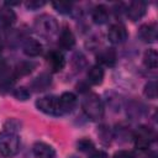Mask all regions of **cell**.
Segmentation results:
<instances>
[{
	"label": "cell",
	"instance_id": "obj_1",
	"mask_svg": "<svg viewBox=\"0 0 158 158\" xmlns=\"http://www.w3.org/2000/svg\"><path fill=\"white\" fill-rule=\"evenodd\" d=\"M81 107H83V111L85 112V115L93 121H98V120L102 118V116H104V105L96 94L86 95L83 99Z\"/></svg>",
	"mask_w": 158,
	"mask_h": 158
},
{
	"label": "cell",
	"instance_id": "obj_2",
	"mask_svg": "<svg viewBox=\"0 0 158 158\" xmlns=\"http://www.w3.org/2000/svg\"><path fill=\"white\" fill-rule=\"evenodd\" d=\"M20 149V139L17 135L10 132L0 133V153L5 157L15 156Z\"/></svg>",
	"mask_w": 158,
	"mask_h": 158
},
{
	"label": "cell",
	"instance_id": "obj_3",
	"mask_svg": "<svg viewBox=\"0 0 158 158\" xmlns=\"http://www.w3.org/2000/svg\"><path fill=\"white\" fill-rule=\"evenodd\" d=\"M35 30L37 33L44 36V37H51L57 33L58 31V23L54 17L49 15H41L35 20Z\"/></svg>",
	"mask_w": 158,
	"mask_h": 158
},
{
	"label": "cell",
	"instance_id": "obj_4",
	"mask_svg": "<svg viewBox=\"0 0 158 158\" xmlns=\"http://www.w3.org/2000/svg\"><path fill=\"white\" fill-rule=\"evenodd\" d=\"M154 138H156V135L153 130L148 126H139L133 133L135 146L138 149H147L153 143Z\"/></svg>",
	"mask_w": 158,
	"mask_h": 158
},
{
	"label": "cell",
	"instance_id": "obj_5",
	"mask_svg": "<svg viewBox=\"0 0 158 158\" xmlns=\"http://www.w3.org/2000/svg\"><path fill=\"white\" fill-rule=\"evenodd\" d=\"M36 106L40 111H42L47 115H52V116L62 115V110L59 106V99L57 96L49 95V96L40 98L36 101Z\"/></svg>",
	"mask_w": 158,
	"mask_h": 158
},
{
	"label": "cell",
	"instance_id": "obj_6",
	"mask_svg": "<svg viewBox=\"0 0 158 158\" xmlns=\"http://www.w3.org/2000/svg\"><path fill=\"white\" fill-rule=\"evenodd\" d=\"M107 37H109L110 42H112L115 44L123 43L127 40V30L122 23H114L109 28Z\"/></svg>",
	"mask_w": 158,
	"mask_h": 158
},
{
	"label": "cell",
	"instance_id": "obj_7",
	"mask_svg": "<svg viewBox=\"0 0 158 158\" xmlns=\"http://www.w3.org/2000/svg\"><path fill=\"white\" fill-rule=\"evenodd\" d=\"M138 36L142 41L147 42V43H152L156 42L157 36H158V27L157 23L151 22V23H146L142 25L138 30Z\"/></svg>",
	"mask_w": 158,
	"mask_h": 158
},
{
	"label": "cell",
	"instance_id": "obj_8",
	"mask_svg": "<svg viewBox=\"0 0 158 158\" xmlns=\"http://www.w3.org/2000/svg\"><path fill=\"white\" fill-rule=\"evenodd\" d=\"M146 10H147L146 2H143V1H132V2H130L128 7L126 10V14H127L130 20L137 21V20H139L144 16Z\"/></svg>",
	"mask_w": 158,
	"mask_h": 158
},
{
	"label": "cell",
	"instance_id": "obj_9",
	"mask_svg": "<svg viewBox=\"0 0 158 158\" xmlns=\"http://www.w3.org/2000/svg\"><path fill=\"white\" fill-rule=\"evenodd\" d=\"M47 63L53 72H60L65 65V59L59 51H52L47 54Z\"/></svg>",
	"mask_w": 158,
	"mask_h": 158
},
{
	"label": "cell",
	"instance_id": "obj_10",
	"mask_svg": "<svg viewBox=\"0 0 158 158\" xmlns=\"http://www.w3.org/2000/svg\"><path fill=\"white\" fill-rule=\"evenodd\" d=\"M58 99H59V106H60L62 114L70 112L77 106V96L73 93H70V91L63 93Z\"/></svg>",
	"mask_w": 158,
	"mask_h": 158
},
{
	"label": "cell",
	"instance_id": "obj_11",
	"mask_svg": "<svg viewBox=\"0 0 158 158\" xmlns=\"http://www.w3.org/2000/svg\"><path fill=\"white\" fill-rule=\"evenodd\" d=\"M116 51L114 48H104L102 51H100L96 56V60L100 63V64H104V65H109V67H112L115 65L116 63Z\"/></svg>",
	"mask_w": 158,
	"mask_h": 158
},
{
	"label": "cell",
	"instance_id": "obj_12",
	"mask_svg": "<svg viewBox=\"0 0 158 158\" xmlns=\"http://www.w3.org/2000/svg\"><path fill=\"white\" fill-rule=\"evenodd\" d=\"M32 152L37 158H52L54 156L53 147L44 142H36L32 147Z\"/></svg>",
	"mask_w": 158,
	"mask_h": 158
},
{
	"label": "cell",
	"instance_id": "obj_13",
	"mask_svg": "<svg viewBox=\"0 0 158 158\" xmlns=\"http://www.w3.org/2000/svg\"><path fill=\"white\" fill-rule=\"evenodd\" d=\"M58 42L63 49H72L75 44V37L69 28H63L60 35H59Z\"/></svg>",
	"mask_w": 158,
	"mask_h": 158
},
{
	"label": "cell",
	"instance_id": "obj_14",
	"mask_svg": "<svg viewBox=\"0 0 158 158\" xmlns=\"http://www.w3.org/2000/svg\"><path fill=\"white\" fill-rule=\"evenodd\" d=\"M22 48H23V53L28 57H37L42 52V44L37 40H33V38L27 40L23 43Z\"/></svg>",
	"mask_w": 158,
	"mask_h": 158
},
{
	"label": "cell",
	"instance_id": "obj_15",
	"mask_svg": "<svg viewBox=\"0 0 158 158\" xmlns=\"http://www.w3.org/2000/svg\"><path fill=\"white\" fill-rule=\"evenodd\" d=\"M93 20L95 23H99V25H102V23H106L109 17H110V12H109V9L105 6V5H98L94 7L93 10Z\"/></svg>",
	"mask_w": 158,
	"mask_h": 158
},
{
	"label": "cell",
	"instance_id": "obj_16",
	"mask_svg": "<svg viewBox=\"0 0 158 158\" xmlns=\"http://www.w3.org/2000/svg\"><path fill=\"white\" fill-rule=\"evenodd\" d=\"M16 22V14L15 11L9 7V6H2L0 7V23L5 27L11 26Z\"/></svg>",
	"mask_w": 158,
	"mask_h": 158
},
{
	"label": "cell",
	"instance_id": "obj_17",
	"mask_svg": "<svg viewBox=\"0 0 158 158\" xmlns=\"http://www.w3.org/2000/svg\"><path fill=\"white\" fill-rule=\"evenodd\" d=\"M51 83H52L51 77L47 73H42V74H40L38 77H36L33 79L31 86L35 91H43L51 85Z\"/></svg>",
	"mask_w": 158,
	"mask_h": 158
},
{
	"label": "cell",
	"instance_id": "obj_18",
	"mask_svg": "<svg viewBox=\"0 0 158 158\" xmlns=\"http://www.w3.org/2000/svg\"><path fill=\"white\" fill-rule=\"evenodd\" d=\"M102 79H104L102 68L99 64L90 67V69L88 70V80L94 85H99V84L102 83Z\"/></svg>",
	"mask_w": 158,
	"mask_h": 158
},
{
	"label": "cell",
	"instance_id": "obj_19",
	"mask_svg": "<svg viewBox=\"0 0 158 158\" xmlns=\"http://www.w3.org/2000/svg\"><path fill=\"white\" fill-rule=\"evenodd\" d=\"M36 64L33 62H30V60H26V62H21L16 65L15 70H14V77H23V75H27L30 74L33 69H35Z\"/></svg>",
	"mask_w": 158,
	"mask_h": 158
},
{
	"label": "cell",
	"instance_id": "obj_20",
	"mask_svg": "<svg viewBox=\"0 0 158 158\" xmlns=\"http://www.w3.org/2000/svg\"><path fill=\"white\" fill-rule=\"evenodd\" d=\"M143 62H144L146 67H148L151 69H156L157 68V64H158V54H157L156 49H148L144 53Z\"/></svg>",
	"mask_w": 158,
	"mask_h": 158
},
{
	"label": "cell",
	"instance_id": "obj_21",
	"mask_svg": "<svg viewBox=\"0 0 158 158\" xmlns=\"http://www.w3.org/2000/svg\"><path fill=\"white\" fill-rule=\"evenodd\" d=\"M144 95L148 99H156L157 98V83L156 80H151L144 85V90H143Z\"/></svg>",
	"mask_w": 158,
	"mask_h": 158
},
{
	"label": "cell",
	"instance_id": "obj_22",
	"mask_svg": "<svg viewBox=\"0 0 158 158\" xmlns=\"http://www.w3.org/2000/svg\"><path fill=\"white\" fill-rule=\"evenodd\" d=\"M20 122L17 121V120H15V118H9L6 122H5V125H4V128H5V131L6 132H10V133H15L16 135V132L20 130Z\"/></svg>",
	"mask_w": 158,
	"mask_h": 158
},
{
	"label": "cell",
	"instance_id": "obj_23",
	"mask_svg": "<svg viewBox=\"0 0 158 158\" xmlns=\"http://www.w3.org/2000/svg\"><path fill=\"white\" fill-rule=\"evenodd\" d=\"M77 147H78V149L81 151V152H90V151L94 149V143H93V141H90L89 138H81V139L78 141Z\"/></svg>",
	"mask_w": 158,
	"mask_h": 158
},
{
	"label": "cell",
	"instance_id": "obj_24",
	"mask_svg": "<svg viewBox=\"0 0 158 158\" xmlns=\"http://www.w3.org/2000/svg\"><path fill=\"white\" fill-rule=\"evenodd\" d=\"M53 7L59 12V14H63V15H67L72 11V4L70 2H63V1H59V2H53L52 4Z\"/></svg>",
	"mask_w": 158,
	"mask_h": 158
},
{
	"label": "cell",
	"instance_id": "obj_25",
	"mask_svg": "<svg viewBox=\"0 0 158 158\" xmlns=\"http://www.w3.org/2000/svg\"><path fill=\"white\" fill-rule=\"evenodd\" d=\"M30 95H31L30 90L25 86H20V88L15 89V91H14V96L17 100H21V101H25V100L30 99Z\"/></svg>",
	"mask_w": 158,
	"mask_h": 158
},
{
	"label": "cell",
	"instance_id": "obj_26",
	"mask_svg": "<svg viewBox=\"0 0 158 158\" xmlns=\"http://www.w3.org/2000/svg\"><path fill=\"white\" fill-rule=\"evenodd\" d=\"M99 136H100V138H101V141L104 143H109L110 139H111V132H110L109 127L101 126L100 130H99Z\"/></svg>",
	"mask_w": 158,
	"mask_h": 158
},
{
	"label": "cell",
	"instance_id": "obj_27",
	"mask_svg": "<svg viewBox=\"0 0 158 158\" xmlns=\"http://www.w3.org/2000/svg\"><path fill=\"white\" fill-rule=\"evenodd\" d=\"M46 2L44 1H37V0H31V1H27L26 2V7L30 9V10H37L40 9L41 6H43Z\"/></svg>",
	"mask_w": 158,
	"mask_h": 158
},
{
	"label": "cell",
	"instance_id": "obj_28",
	"mask_svg": "<svg viewBox=\"0 0 158 158\" xmlns=\"http://www.w3.org/2000/svg\"><path fill=\"white\" fill-rule=\"evenodd\" d=\"M114 158H136L131 151H118L114 154Z\"/></svg>",
	"mask_w": 158,
	"mask_h": 158
},
{
	"label": "cell",
	"instance_id": "obj_29",
	"mask_svg": "<svg viewBox=\"0 0 158 158\" xmlns=\"http://www.w3.org/2000/svg\"><path fill=\"white\" fill-rule=\"evenodd\" d=\"M89 158H107V154L104 151H95L89 156Z\"/></svg>",
	"mask_w": 158,
	"mask_h": 158
},
{
	"label": "cell",
	"instance_id": "obj_30",
	"mask_svg": "<svg viewBox=\"0 0 158 158\" xmlns=\"http://www.w3.org/2000/svg\"><path fill=\"white\" fill-rule=\"evenodd\" d=\"M0 56H1V48H0Z\"/></svg>",
	"mask_w": 158,
	"mask_h": 158
},
{
	"label": "cell",
	"instance_id": "obj_31",
	"mask_svg": "<svg viewBox=\"0 0 158 158\" xmlns=\"http://www.w3.org/2000/svg\"><path fill=\"white\" fill-rule=\"evenodd\" d=\"M52 158H53V157H52Z\"/></svg>",
	"mask_w": 158,
	"mask_h": 158
}]
</instances>
